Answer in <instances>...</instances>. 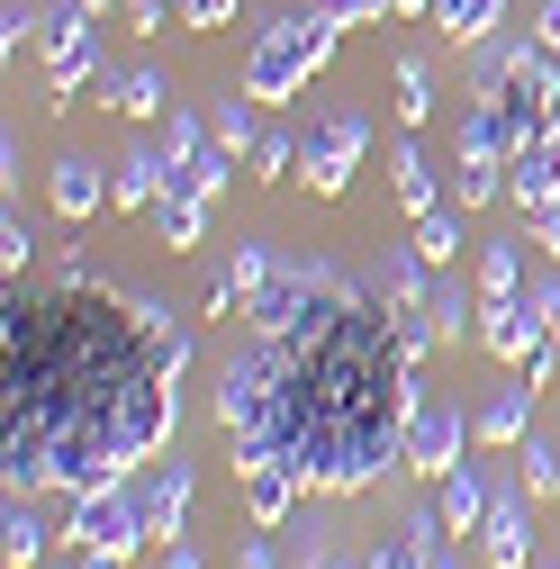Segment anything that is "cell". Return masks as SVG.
Here are the masks:
<instances>
[{
  "label": "cell",
  "instance_id": "29",
  "mask_svg": "<svg viewBox=\"0 0 560 569\" xmlns=\"http://www.w3.org/2000/svg\"><path fill=\"white\" fill-rule=\"evenodd\" d=\"M208 146H218V136H199V118H190V109H172V118H163V172H172V163H190V154H208Z\"/></svg>",
  "mask_w": 560,
  "mask_h": 569
},
{
  "label": "cell",
  "instance_id": "15",
  "mask_svg": "<svg viewBox=\"0 0 560 569\" xmlns=\"http://www.w3.org/2000/svg\"><path fill=\"white\" fill-rule=\"evenodd\" d=\"M533 398H542V389H533V380L516 371V389H498V398H488V407L470 416V425H479V443H498V452H516V443H524V425H533Z\"/></svg>",
  "mask_w": 560,
  "mask_h": 569
},
{
  "label": "cell",
  "instance_id": "18",
  "mask_svg": "<svg viewBox=\"0 0 560 569\" xmlns=\"http://www.w3.org/2000/svg\"><path fill=\"white\" fill-rule=\"evenodd\" d=\"M389 181H398V199H407V218H426V208H443V181H434V163H426V146H407L389 154Z\"/></svg>",
  "mask_w": 560,
  "mask_h": 569
},
{
  "label": "cell",
  "instance_id": "8",
  "mask_svg": "<svg viewBox=\"0 0 560 569\" xmlns=\"http://www.w3.org/2000/svg\"><path fill=\"white\" fill-rule=\"evenodd\" d=\"M362 146H371V127H362L353 109H343V118H317V127H308V146H299V163H308V190H317V199H334L343 181H353Z\"/></svg>",
  "mask_w": 560,
  "mask_h": 569
},
{
  "label": "cell",
  "instance_id": "3",
  "mask_svg": "<svg viewBox=\"0 0 560 569\" xmlns=\"http://www.w3.org/2000/svg\"><path fill=\"white\" fill-rule=\"evenodd\" d=\"M479 118H498L507 146L560 136V54H551L542 37H533V46H507V54L479 73Z\"/></svg>",
  "mask_w": 560,
  "mask_h": 569
},
{
  "label": "cell",
  "instance_id": "34",
  "mask_svg": "<svg viewBox=\"0 0 560 569\" xmlns=\"http://www.w3.org/2000/svg\"><path fill=\"white\" fill-rule=\"evenodd\" d=\"M334 28H362V19H389V0H317Z\"/></svg>",
  "mask_w": 560,
  "mask_h": 569
},
{
  "label": "cell",
  "instance_id": "21",
  "mask_svg": "<svg viewBox=\"0 0 560 569\" xmlns=\"http://www.w3.org/2000/svg\"><path fill=\"white\" fill-rule=\"evenodd\" d=\"M0 560H10V569H37V560H46V525H37V507H28V488H10V516H0Z\"/></svg>",
  "mask_w": 560,
  "mask_h": 569
},
{
  "label": "cell",
  "instance_id": "25",
  "mask_svg": "<svg viewBox=\"0 0 560 569\" xmlns=\"http://www.w3.org/2000/svg\"><path fill=\"white\" fill-rule=\"evenodd\" d=\"M109 109H118V118H136V127H146V118H172V91H163L154 73H118V91H109Z\"/></svg>",
  "mask_w": 560,
  "mask_h": 569
},
{
  "label": "cell",
  "instance_id": "33",
  "mask_svg": "<svg viewBox=\"0 0 560 569\" xmlns=\"http://www.w3.org/2000/svg\"><path fill=\"white\" fill-rule=\"evenodd\" d=\"M0 262H10V290H19V271L37 262V227L19 218V208H10V218H0Z\"/></svg>",
  "mask_w": 560,
  "mask_h": 569
},
{
  "label": "cell",
  "instance_id": "36",
  "mask_svg": "<svg viewBox=\"0 0 560 569\" xmlns=\"http://www.w3.org/2000/svg\"><path fill=\"white\" fill-rule=\"evenodd\" d=\"M37 28H46V19H37V10H10V19H0V54H19V46H28V37H37Z\"/></svg>",
  "mask_w": 560,
  "mask_h": 569
},
{
  "label": "cell",
  "instance_id": "1",
  "mask_svg": "<svg viewBox=\"0 0 560 569\" xmlns=\"http://www.w3.org/2000/svg\"><path fill=\"white\" fill-rule=\"evenodd\" d=\"M0 470L10 488H63L91 497L146 470V452L172 443V371L154 308L109 299L100 280L63 271L54 290H10L0 308Z\"/></svg>",
  "mask_w": 560,
  "mask_h": 569
},
{
  "label": "cell",
  "instance_id": "43",
  "mask_svg": "<svg viewBox=\"0 0 560 569\" xmlns=\"http://www.w3.org/2000/svg\"><path fill=\"white\" fill-rule=\"evenodd\" d=\"M163 569H199V551H190V542H172V560H163Z\"/></svg>",
  "mask_w": 560,
  "mask_h": 569
},
{
  "label": "cell",
  "instance_id": "10",
  "mask_svg": "<svg viewBox=\"0 0 560 569\" xmlns=\"http://www.w3.org/2000/svg\"><path fill=\"white\" fill-rule=\"evenodd\" d=\"M542 343V317H533V299L516 290V299H479V352L488 362H507V371H524V352Z\"/></svg>",
  "mask_w": 560,
  "mask_h": 569
},
{
  "label": "cell",
  "instance_id": "39",
  "mask_svg": "<svg viewBox=\"0 0 560 569\" xmlns=\"http://www.w3.org/2000/svg\"><path fill=\"white\" fill-rule=\"evenodd\" d=\"M127 28H163V0H127Z\"/></svg>",
  "mask_w": 560,
  "mask_h": 569
},
{
  "label": "cell",
  "instance_id": "16",
  "mask_svg": "<svg viewBox=\"0 0 560 569\" xmlns=\"http://www.w3.org/2000/svg\"><path fill=\"white\" fill-rule=\"evenodd\" d=\"M488 497H498V488H479L470 461H461L452 479H434V516H443V533H479V525H488Z\"/></svg>",
  "mask_w": 560,
  "mask_h": 569
},
{
  "label": "cell",
  "instance_id": "5",
  "mask_svg": "<svg viewBox=\"0 0 560 569\" xmlns=\"http://www.w3.org/2000/svg\"><path fill=\"white\" fill-rule=\"evenodd\" d=\"M37 46H46V109H63L82 82H100V10H82V0H63V10H46V28H37Z\"/></svg>",
  "mask_w": 560,
  "mask_h": 569
},
{
  "label": "cell",
  "instance_id": "40",
  "mask_svg": "<svg viewBox=\"0 0 560 569\" xmlns=\"http://www.w3.org/2000/svg\"><path fill=\"white\" fill-rule=\"evenodd\" d=\"M389 19H434V0H389Z\"/></svg>",
  "mask_w": 560,
  "mask_h": 569
},
{
  "label": "cell",
  "instance_id": "9",
  "mask_svg": "<svg viewBox=\"0 0 560 569\" xmlns=\"http://www.w3.org/2000/svg\"><path fill=\"white\" fill-rule=\"evenodd\" d=\"M479 551H488V569H533V488H498L488 497Z\"/></svg>",
  "mask_w": 560,
  "mask_h": 569
},
{
  "label": "cell",
  "instance_id": "27",
  "mask_svg": "<svg viewBox=\"0 0 560 569\" xmlns=\"http://www.w3.org/2000/svg\"><path fill=\"white\" fill-rule=\"evenodd\" d=\"M154 227H163V244H199V227H208V199L163 190V199H154Z\"/></svg>",
  "mask_w": 560,
  "mask_h": 569
},
{
  "label": "cell",
  "instance_id": "46",
  "mask_svg": "<svg viewBox=\"0 0 560 569\" xmlns=\"http://www.w3.org/2000/svg\"><path fill=\"white\" fill-rule=\"evenodd\" d=\"M533 569H551V560H533Z\"/></svg>",
  "mask_w": 560,
  "mask_h": 569
},
{
  "label": "cell",
  "instance_id": "22",
  "mask_svg": "<svg viewBox=\"0 0 560 569\" xmlns=\"http://www.w3.org/2000/svg\"><path fill=\"white\" fill-rule=\"evenodd\" d=\"M434 335L443 343L479 335V280H434Z\"/></svg>",
  "mask_w": 560,
  "mask_h": 569
},
{
  "label": "cell",
  "instance_id": "37",
  "mask_svg": "<svg viewBox=\"0 0 560 569\" xmlns=\"http://www.w3.org/2000/svg\"><path fill=\"white\" fill-rule=\"evenodd\" d=\"M533 244L560 262V199H551V208H533Z\"/></svg>",
  "mask_w": 560,
  "mask_h": 569
},
{
  "label": "cell",
  "instance_id": "14",
  "mask_svg": "<svg viewBox=\"0 0 560 569\" xmlns=\"http://www.w3.org/2000/svg\"><path fill=\"white\" fill-rule=\"evenodd\" d=\"M507 199L524 208V218L560 199V136H533V146H516V163H507Z\"/></svg>",
  "mask_w": 560,
  "mask_h": 569
},
{
  "label": "cell",
  "instance_id": "44",
  "mask_svg": "<svg viewBox=\"0 0 560 569\" xmlns=\"http://www.w3.org/2000/svg\"><path fill=\"white\" fill-rule=\"evenodd\" d=\"M82 10H100V19H109V10H127V0H82Z\"/></svg>",
  "mask_w": 560,
  "mask_h": 569
},
{
  "label": "cell",
  "instance_id": "13",
  "mask_svg": "<svg viewBox=\"0 0 560 569\" xmlns=\"http://www.w3.org/2000/svg\"><path fill=\"white\" fill-rule=\"evenodd\" d=\"M136 488H146V533L181 542V525H190V461L163 452V470H136Z\"/></svg>",
  "mask_w": 560,
  "mask_h": 569
},
{
  "label": "cell",
  "instance_id": "32",
  "mask_svg": "<svg viewBox=\"0 0 560 569\" xmlns=\"http://www.w3.org/2000/svg\"><path fill=\"white\" fill-rule=\"evenodd\" d=\"M516 461H524V488H533V497H560V452H551V443H533V435H524V443H516Z\"/></svg>",
  "mask_w": 560,
  "mask_h": 569
},
{
  "label": "cell",
  "instance_id": "4",
  "mask_svg": "<svg viewBox=\"0 0 560 569\" xmlns=\"http://www.w3.org/2000/svg\"><path fill=\"white\" fill-rule=\"evenodd\" d=\"M334 46H343V28H334L326 10L262 28V46H253V63H244V91H253V100H299L308 73H326V54H334Z\"/></svg>",
  "mask_w": 560,
  "mask_h": 569
},
{
  "label": "cell",
  "instance_id": "38",
  "mask_svg": "<svg viewBox=\"0 0 560 569\" xmlns=\"http://www.w3.org/2000/svg\"><path fill=\"white\" fill-rule=\"evenodd\" d=\"M533 37H542V46L560 54V0H542V19H533Z\"/></svg>",
  "mask_w": 560,
  "mask_h": 569
},
{
  "label": "cell",
  "instance_id": "23",
  "mask_svg": "<svg viewBox=\"0 0 560 569\" xmlns=\"http://www.w3.org/2000/svg\"><path fill=\"white\" fill-rule=\"evenodd\" d=\"M498 19H507V0H434V28H443L452 46H479Z\"/></svg>",
  "mask_w": 560,
  "mask_h": 569
},
{
  "label": "cell",
  "instance_id": "30",
  "mask_svg": "<svg viewBox=\"0 0 560 569\" xmlns=\"http://www.w3.org/2000/svg\"><path fill=\"white\" fill-rule=\"evenodd\" d=\"M398 118H407V127H426V118H434V82H426V63H398Z\"/></svg>",
  "mask_w": 560,
  "mask_h": 569
},
{
  "label": "cell",
  "instance_id": "20",
  "mask_svg": "<svg viewBox=\"0 0 560 569\" xmlns=\"http://www.w3.org/2000/svg\"><path fill=\"white\" fill-rule=\"evenodd\" d=\"M461 218H470V208H461V199H443V208H426V218H416V236H407V244L426 253L434 271H452V253L470 244V236H461Z\"/></svg>",
  "mask_w": 560,
  "mask_h": 569
},
{
  "label": "cell",
  "instance_id": "11",
  "mask_svg": "<svg viewBox=\"0 0 560 569\" xmlns=\"http://www.w3.org/2000/svg\"><path fill=\"white\" fill-rule=\"evenodd\" d=\"M371 569H461V560H452L443 516H434V507H416V516H407V525H398V533L371 551Z\"/></svg>",
  "mask_w": 560,
  "mask_h": 569
},
{
  "label": "cell",
  "instance_id": "12",
  "mask_svg": "<svg viewBox=\"0 0 560 569\" xmlns=\"http://www.w3.org/2000/svg\"><path fill=\"white\" fill-rule=\"evenodd\" d=\"M236 470H244V507H253V525H262V533H271V525H290V507H299V488H308V479H299L290 461H271V452H244Z\"/></svg>",
  "mask_w": 560,
  "mask_h": 569
},
{
  "label": "cell",
  "instance_id": "31",
  "mask_svg": "<svg viewBox=\"0 0 560 569\" xmlns=\"http://www.w3.org/2000/svg\"><path fill=\"white\" fill-rule=\"evenodd\" d=\"M244 163H253V181H290V163H299V136H280V127H271Z\"/></svg>",
  "mask_w": 560,
  "mask_h": 569
},
{
  "label": "cell",
  "instance_id": "28",
  "mask_svg": "<svg viewBox=\"0 0 560 569\" xmlns=\"http://www.w3.org/2000/svg\"><path fill=\"white\" fill-rule=\"evenodd\" d=\"M208 136H218L227 154H253V146H262V136H253V91H244V100H218V118H208Z\"/></svg>",
  "mask_w": 560,
  "mask_h": 569
},
{
  "label": "cell",
  "instance_id": "42",
  "mask_svg": "<svg viewBox=\"0 0 560 569\" xmlns=\"http://www.w3.org/2000/svg\"><path fill=\"white\" fill-rule=\"evenodd\" d=\"M244 569H280V551H271V542H253V551H244Z\"/></svg>",
  "mask_w": 560,
  "mask_h": 569
},
{
  "label": "cell",
  "instance_id": "7",
  "mask_svg": "<svg viewBox=\"0 0 560 569\" xmlns=\"http://www.w3.org/2000/svg\"><path fill=\"white\" fill-rule=\"evenodd\" d=\"M470 435H479V425L461 416V407H434V398H416V416H407V470L416 479H452L461 470V452H470Z\"/></svg>",
  "mask_w": 560,
  "mask_h": 569
},
{
  "label": "cell",
  "instance_id": "17",
  "mask_svg": "<svg viewBox=\"0 0 560 569\" xmlns=\"http://www.w3.org/2000/svg\"><path fill=\"white\" fill-rule=\"evenodd\" d=\"M507 163H516V154H488V146H461L452 199H461V208H498V199H507Z\"/></svg>",
  "mask_w": 560,
  "mask_h": 569
},
{
  "label": "cell",
  "instance_id": "45",
  "mask_svg": "<svg viewBox=\"0 0 560 569\" xmlns=\"http://www.w3.org/2000/svg\"><path fill=\"white\" fill-rule=\"evenodd\" d=\"M317 569H343V560H317Z\"/></svg>",
  "mask_w": 560,
  "mask_h": 569
},
{
  "label": "cell",
  "instance_id": "41",
  "mask_svg": "<svg viewBox=\"0 0 560 569\" xmlns=\"http://www.w3.org/2000/svg\"><path fill=\"white\" fill-rule=\"evenodd\" d=\"M73 569H127V560H118V551H82Z\"/></svg>",
  "mask_w": 560,
  "mask_h": 569
},
{
  "label": "cell",
  "instance_id": "19",
  "mask_svg": "<svg viewBox=\"0 0 560 569\" xmlns=\"http://www.w3.org/2000/svg\"><path fill=\"white\" fill-rule=\"evenodd\" d=\"M46 199H54V218H91V208L109 199V181L73 154V163H54V172H46Z\"/></svg>",
  "mask_w": 560,
  "mask_h": 569
},
{
  "label": "cell",
  "instance_id": "24",
  "mask_svg": "<svg viewBox=\"0 0 560 569\" xmlns=\"http://www.w3.org/2000/svg\"><path fill=\"white\" fill-rule=\"evenodd\" d=\"M109 199H118V208H146V218H154V199H163V154H127L118 181H109Z\"/></svg>",
  "mask_w": 560,
  "mask_h": 569
},
{
  "label": "cell",
  "instance_id": "6",
  "mask_svg": "<svg viewBox=\"0 0 560 569\" xmlns=\"http://www.w3.org/2000/svg\"><path fill=\"white\" fill-rule=\"evenodd\" d=\"M63 542L73 551H136V542H154L146 533V488L136 479H118V488H91V497H73V525H63Z\"/></svg>",
  "mask_w": 560,
  "mask_h": 569
},
{
  "label": "cell",
  "instance_id": "35",
  "mask_svg": "<svg viewBox=\"0 0 560 569\" xmlns=\"http://www.w3.org/2000/svg\"><path fill=\"white\" fill-rule=\"evenodd\" d=\"M236 0H181V28H227Z\"/></svg>",
  "mask_w": 560,
  "mask_h": 569
},
{
  "label": "cell",
  "instance_id": "2",
  "mask_svg": "<svg viewBox=\"0 0 560 569\" xmlns=\"http://www.w3.org/2000/svg\"><path fill=\"white\" fill-rule=\"evenodd\" d=\"M380 308L389 299L334 290L299 335H253V352L218 380V425L236 435V452L290 461L317 497H353L380 470H398L407 416L426 389H416V352L398 343V317Z\"/></svg>",
  "mask_w": 560,
  "mask_h": 569
},
{
  "label": "cell",
  "instance_id": "26",
  "mask_svg": "<svg viewBox=\"0 0 560 569\" xmlns=\"http://www.w3.org/2000/svg\"><path fill=\"white\" fill-rule=\"evenodd\" d=\"M524 290V253L516 244H479V299H516Z\"/></svg>",
  "mask_w": 560,
  "mask_h": 569
}]
</instances>
